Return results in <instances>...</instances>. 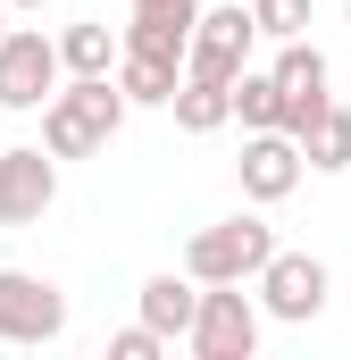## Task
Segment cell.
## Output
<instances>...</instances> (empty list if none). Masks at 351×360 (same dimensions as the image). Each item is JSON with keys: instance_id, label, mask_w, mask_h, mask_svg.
I'll list each match as a JSON object with an SVG mask.
<instances>
[{"instance_id": "cell-1", "label": "cell", "mask_w": 351, "mask_h": 360, "mask_svg": "<svg viewBox=\"0 0 351 360\" xmlns=\"http://www.w3.org/2000/svg\"><path fill=\"white\" fill-rule=\"evenodd\" d=\"M117 126H126L117 76H59V92L42 101V151H51V160H92V151H109Z\"/></svg>"}, {"instance_id": "cell-2", "label": "cell", "mask_w": 351, "mask_h": 360, "mask_svg": "<svg viewBox=\"0 0 351 360\" xmlns=\"http://www.w3.org/2000/svg\"><path fill=\"white\" fill-rule=\"evenodd\" d=\"M267 252H276V226L260 210H234V218H218V226H201L184 243V276L192 285H251Z\"/></svg>"}, {"instance_id": "cell-3", "label": "cell", "mask_w": 351, "mask_h": 360, "mask_svg": "<svg viewBox=\"0 0 351 360\" xmlns=\"http://www.w3.org/2000/svg\"><path fill=\"white\" fill-rule=\"evenodd\" d=\"M251 51H260V25H251V8H243V0H218V8H201V17H192L184 76H201V84H234V76L251 68Z\"/></svg>"}, {"instance_id": "cell-4", "label": "cell", "mask_w": 351, "mask_h": 360, "mask_svg": "<svg viewBox=\"0 0 351 360\" xmlns=\"http://www.w3.org/2000/svg\"><path fill=\"white\" fill-rule=\"evenodd\" d=\"M184 344H192V360H251L260 352V302L243 285H201Z\"/></svg>"}, {"instance_id": "cell-5", "label": "cell", "mask_w": 351, "mask_h": 360, "mask_svg": "<svg viewBox=\"0 0 351 360\" xmlns=\"http://www.w3.org/2000/svg\"><path fill=\"white\" fill-rule=\"evenodd\" d=\"M251 293H260V319H284V327H310L318 310H326V293H335V276L318 252H267L260 276H251Z\"/></svg>"}, {"instance_id": "cell-6", "label": "cell", "mask_w": 351, "mask_h": 360, "mask_svg": "<svg viewBox=\"0 0 351 360\" xmlns=\"http://www.w3.org/2000/svg\"><path fill=\"white\" fill-rule=\"evenodd\" d=\"M59 92V42L42 25H0V109L25 117Z\"/></svg>"}, {"instance_id": "cell-7", "label": "cell", "mask_w": 351, "mask_h": 360, "mask_svg": "<svg viewBox=\"0 0 351 360\" xmlns=\"http://www.w3.org/2000/svg\"><path fill=\"white\" fill-rule=\"evenodd\" d=\"M67 335V293L34 269H0V344H59Z\"/></svg>"}, {"instance_id": "cell-8", "label": "cell", "mask_w": 351, "mask_h": 360, "mask_svg": "<svg viewBox=\"0 0 351 360\" xmlns=\"http://www.w3.org/2000/svg\"><path fill=\"white\" fill-rule=\"evenodd\" d=\"M267 76H276V126H284V134H301V126L335 101V92H326V76H335V68H326V51H318L310 34L276 42V68H267Z\"/></svg>"}, {"instance_id": "cell-9", "label": "cell", "mask_w": 351, "mask_h": 360, "mask_svg": "<svg viewBox=\"0 0 351 360\" xmlns=\"http://www.w3.org/2000/svg\"><path fill=\"white\" fill-rule=\"evenodd\" d=\"M51 201H59V160H51L42 143L0 151V226H34Z\"/></svg>"}, {"instance_id": "cell-10", "label": "cell", "mask_w": 351, "mask_h": 360, "mask_svg": "<svg viewBox=\"0 0 351 360\" xmlns=\"http://www.w3.org/2000/svg\"><path fill=\"white\" fill-rule=\"evenodd\" d=\"M234 176H243V201H284L293 184H301V143L284 134V126H260V134H243V160H234Z\"/></svg>"}, {"instance_id": "cell-11", "label": "cell", "mask_w": 351, "mask_h": 360, "mask_svg": "<svg viewBox=\"0 0 351 360\" xmlns=\"http://www.w3.org/2000/svg\"><path fill=\"white\" fill-rule=\"evenodd\" d=\"M192 302H201V285H192V276L184 269H159V276H143V327H151V335H184V327H192Z\"/></svg>"}, {"instance_id": "cell-12", "label": "cell", "mask_w": 351, "mask_h": 360, "mask_svg": "<svg viewBox=\"0 0 351 360\" xmlns=\"http://www.w3.org/2000/svg\"><path fill=\"white\" fill-rule=\"evenodd\" d=\"M293 143H301V168L343 176V168H351V109H335V101H326V109H318V117H310Z\"/></svg>"}, {"instance_id": "cell-13", "label": "cell", "mask_w": 351, "mask_h": 360, "mask_svg": "<svg viewBox=\"0 0 351 360\" xmlns=\"http://www.w3.org/2000/svg\"><path fill=\"white\" fill-rule=\"evenodd\" d=\"M117 92H126V109H168V92L184 84V68H168V59H143V51H117Z\"/></svg>"}, {"instance_id": "cell-14", "label": "cell", "mask_w": 351, "mask_h": 360, "mask_svg": "<svg viewBox=\"0 0 351 360\" xmlns=\"http://www.w3.org/2000/svg\"><path fill=\"white\" fill-rule=\"evenodd\" d=\"M51 42H59V76H109V68H117V34H109L100 17L67 25V34H51Z\"/></svg>"}, {"instance_id": "cell-15", "label": "cell", "mask_w": 351, "mask_h": 360, "mask_svg": "<svg viewBox=\"0 0 351 360\" xmlns=\"http://www.w3.org/2000/svg\"><path fill=\"white\" fill-rule=\"evenodd\" d=\"M176 126L184 134H218V126H234V101H226V84H201V76H184V84L168 92Z\"/></svg>"}, {"instance_id": "cell-16", "label": "cell", "mask_w": 351, "mask_h": 360, "mask_svg": "<svg viewBox=\"0 0 351 360\" xmlns=\"http://www.w3.org/2000/svg\"><path fill=\"white\" fill-rule=\"evenodd\" d=\"M226 101H234L243 134H260V126H276V76H267V68H243V76L226 84Z\"/></svg>"}, {"instance_id": "cell-17", "label": "cell", "mask_w": 351, "mask_h": 360, "mask_svg": "<svg viewBox=\"0 0 351 360\" xmlns=\"http://www.w3.org/2000/svg\"><path fill=\"white\" fill-rule=\"evenodd\" d=\"M243 8H251L260 42H293V34H310V0H243Z\"/></svg>"}, {"instance_id": "cell-18", "label": "cell", "mask_w": 351, "mask_h": 360, "mask_svg": "<svg viewBox=\"0 0 351 360\" xmlns=\"http://www.w3.org/2000/svg\"><path fill=\"white\" fill-rule=\"evenodd\" d=\"M168 352V335H151V327H143V319H134V327H117V335H109V360H159Z\"/></svg>"}, {"instance_id": "cell-19", "label": "cell", "mask_w": 351, "mask_h": 360, "mask_svg": "<svg viewBox=\"0 0 351 360\" xmlns=\"http://www.w3.org/2000/svg\"><path fill=\"white\" fill-rule=\"evenodd\" d=\"M134 17H168V25L192 34V17H201V8H192V0H134Z\"/></svg>"}, {"instance_id": "cell-20", "label": "cell", "mask_w": 351, "mask_h": 360, "mask_svg": "<svg viewBox=\"0 0 351 360\" xmlns=\"http://www.w3.org/2000/svg\"><path fill=\"white\" fill-rule=\"evenodd\" d=\"M8 8H51V0H8Z\"/></svg>"}, {"instance_id": "cell-21", "label": "cell", "mask_w": 351, "mask_h": 360, "mask_svg": "<svg viewBox=\"0 0 351 360\" xmlns=\"http://www.w3.org/2000/svg\"><path fill=\"white\" fill-rule=\"evenodd\" d=\"M0 25H8V0H0Z\"/></svg>"}, {"instance_id": "cell-22", "label": "cell", "mask_w": 351, "mask_h": 360, "mask_svg": "<svg viewBox=\"0 0 351 360\" xmlns=\"http://www.w3.org/2000/svg\"><path fill=\"white\" fill-rule=\"evenodd\" d=\"M343 25H351V0H343Z\"/></svg>"}]
</instances>
